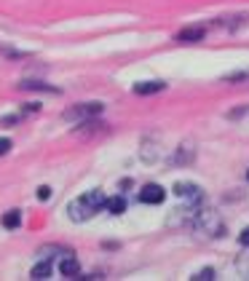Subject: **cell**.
Here are the masks:
<instances>
[{"label": "cell", "instance_id": "6da1fadb", "mask_svg": "<svg viewBox=\"0 0 249 281\" xmlns=\"http://www.w3.org/2000/svg\"><path fill=\"white\" fill-rule=\"evenodd\" d=\"M104 204H108V198H104L102 190H91L81 195V198L70 201V206H67V217H70L73 222H86L89 217H94L99 209H104Z\"/></svg>", "mask_w": 249, "mask_h": 281}, {"label": "cell", "instance_id": "7a4b0ae2", "mask_svg": "<svg viewBox=\"0 0 249 281\" xmlns=\"http://www.w3.org/2000/svg\"><path fill=\"white\" fill-rule=\"evenodd\" d=\"M164 198H166V190L161 185H145L139 193L142 204H164Z\"/></svg>", "mask_w": 249, "mask_h": 281}, {"label": "cell", "instance_id": "3957f363", "mask_svg": "<svg viewBox=\"0 0 249 281\" xmlns=\"http://www.w3.org/2000/svg\"><path fill=\"white\" fill-rule=\"evenodd\" d=\"M99 112H102L99 102H89V105H78L70 112H64V118H89V115H99Z\"/></svg>", "mask_w": 249, "mask_h": 281}, {"label": "cell", "instance_id": "277c9868", "mask_svg": "<svg viewBox=\"0 0 249 281\" xmlns=\"http://www.w3.org/2000/svg\"><path fill=\"white\" fill-rule=\"evenodd\" d=\"M59 270H62V276H70V278H75V276L81 273V265H78V260L73 257V252H67V255L62 257Z\"/></svg>", "mask_w": 249, "mask_h": 281}, {"label": "cell", "instance_id": "5b68a950", "mask_svg": "<svg viewBox=\"0 0 249 281\" xmlns=\"http://www.w3.org/2000/svg\"><path fill=\"white\" fill-rule=\"evenodd\" d=\"M174 193L177 195H183V198H190V201H201V187H196V185H188V182H180L177 187H174Z\"/></svg>", "mask_w": 249, "mask_h": 281}, {"label": "cell", "instance_id": "8992f818", "mask_svg": "<svg viewBox=\"0 0 249 281\" xmlns=\"http://www.w3.org/2000/svg\"><path fill=\"white\" fill-rule=\"evenodd\" d=\"M201 37H204V27H185V30L177 35V41L180 43H196Z\"/></svg>", "mask_w": 249, "mask_h": 281}, {"label": "cell", "instance_id": "52a82bcc", "mask_svg": "<svg viewBox=\"0 0 249 281\" xmlns=\"http://www.w3.org/2000/svg\"><path fill=\"white\" fill-rule=\"evenodd\" d=\"M49 273H51V262H49V257H46L43 262H38V265L32 268V278H49Z\"/></svg>", "mask_w": 249, "mask_h": 281}, {"label": "cell", "instance_id": "ba28073f", "mask_svg": "<svg viewBox=\"0 0 249 281\" xmlns=\"http://www.w3.org/2000/svg\"><path fill=\"white\" fill-rule=\"evenodd\" d=\"M3 225H6V228L8 230H14V228H19V225H22V212H8L6 214V217H3Z\"/></svg>", "mask_w": 249, "mask_h": 281}, {"label": "cell", "instance_id": "9c48e42d", "mask_svg": "<svg viewBox=\"0 0 249 281\" xmlns=\"http://www.w3.org/2000/svg\"><path fill=\"white\" fill-rule=\"evenodd\" d=\"M164 89V83L161 81H153V83H137V86H134V91L137 94H153V91H161Z\"/></svg>", "mask_w": 249, "mask_h": 281}, {"label": "cell", "instance_id": "30bf717a", "mask_svg": "<svg viewBox=\"0 0 249 281\" xmlns=\"http://www.w3.org/2000/svg\"><path fill=\"white\" fill-rule=\"evenodd\" d=\"M104 206H108L113 214H123V212H126V201H123L121 195H116V198H108V204H104Z\"/></svg>", "mask_w": 249, "mask_h": 281}, {"label": "cell", "instance_id": "8fae6325", "mask_svg": "<svg viewBox=\"0 0 249 281\" xmlns=\"http://www.w3.org/2000/svg\"><path fill=\"white\" fill-rule=\"evenodd\" d=\"M212 278H215V270L212 268H204L198 276H193V281H212Z\"/></svg>", "mask_w": 249, "mask_h": 281}, {"label": "cell", "instance_id": "7c38bea8", "mask_svg": "<svg viewBox=\"0 0 249 281\" xmlns=\"http://www.w3.org/2000/svg\"><path fill=\"white\" fill-rule=\"evenodd\" d=\"M38 198H41V201H49L51 198V187H38Z\"/></svg>", "mask_w": 249, "mask_h": 281}, {"label": "cell", "instance_id": "4fadbf2b", "mask_svg": "<svg viewBox=\"0 0 249 281\" xmlns=\"http://www.w3.org/2000/svg\"><path fill=\"white\" fill-rule=\"evenodd\" d=\"M8 150H11V139H8V137H3V139H0V155H6Z\"/></svg>", "mask_w": 249, "mask_h": 281}, {"label": "cell", "instance_id": "5bb4252c", "mask_svg": "<svg viewBox=\"0 0 249 281\" xmlns=\"http://www.w3.org/2000/svg\"><path fill=\"white\" fill-rule=\"evenodd\" d=\"M238 241H241L244 247H249V228H244V230H241V236H238Z\"/></svg>", "mask_w": 249, "mask_h": 281}, {"label": "cell", "instance_id": "9a60e30c", "mask_svg": "<svg viewBox=\"0 0 249 281\" xmlns=\"http://www.w3.org/2000/svg\"><path fill=\"white\" fill-rule=\"evenodd\" d=\"M246 180H249V172H246Z\"/></svg>", "mask_w": 249, "mask_h": 281}]
</instances>
